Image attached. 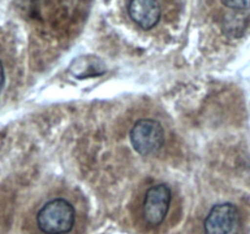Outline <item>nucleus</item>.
<instances>
[{
	"label": "nucleus",
	"mask_w": 250,
	"mask_h": 234,
	"mask_svg": "<svg viewBox=\"0 0 250 234\" xmlns=\"http://www.w3.org/2000/svg\"><path fill=\"white\" fill-rule=\"evenodd\" d=\"M77 207L72 200L53 196L36 212L34 223L41 234H71L77 226Z\"/></svg>",
	"instance_id": "f257e3e1"
},
{
	"label": "nucleus",
	"mask_w": 250,
	"mask_h": 234,
	"mask_svg": "<svg viewBox=\"0 0 250 234\" xmlns=\"http://www.w3.org/2000/svg\"><path fill=\"white\" fill-rule=\"evenodd\" d=\"M172 202V190L165 183H158L144 193L141 205V217L149 228H158L165 222Z\"/></svg>",
	"instance_id": "f03ea898"
},
{
	"label": "nucleus",
	"mask_w": 250,
	"mask_h": 234,
	"mask_svg": "<svg viewBox=\"0 0 250 234\" xmlns=\"http://www.w3.org/2000/svg\"><path fill=\"white\" fill-rule=\"evenodd\" d=\"M129 139L137 153L148 156L158 153L164 146L165 129L158 119L141 118L131 128Z\"/></svg>",
	"instance_id": "7ed1b4c3"
},
{
	"label": "nucleus",
	"mask_w": 250,
	"mask_h": 234,
	"mask_svg": "<svg viewBox=\"0 0 250 234\" xmlns=\"http://www.w3.org/2000/svg\"><path fill=\"white\" fill-rule=\"evenodd\" d=\"M238 222V210L231 202L217 204L204 219L205 234H229Z\"/></svg>",
	"instance_id": "20e7f679"
},
{
	"label": "nucleus",
	"mask_w": 250,
	"mask_h": 234,
	"mask_svg": "<svg viewBox=\"0 0 250 234\" xmlns=\"http://www.w3.org/2000/svg\"><path fill=\"white\" fill-rule=\"evenodd\" d=\"M128 14L134 23L148 31L160 21V2L159 0H129Z\"/></svg>",
	"instance_id": "39448f33"
},
{
	"label": "nucleus",
	"mask_w": 250,
	"mask_h": 234,
	"mask_svg": "<svg viewBox=\"0 0 250 234\" xmlns=\"http://www.w3.org/2000/svg\"><path fill=\"white\" fill-rule=\"evenodd\" d=\"M222 4L234 11H247L250 9V0H222Z\"/></svg>",
	"instance_id": "423d86ee"
},
{
	"label": "nucleus",
	"mask_w": 250,
	"mask_h": 234,
	"mask_svg": "<svg viewBox=\"0 0 250 234\" xmlns=\"http://www.w3.org/2000/svg\"><path fill=\"white\" fill-rule=\"evenodd\" d=\"M4 85H5V70H4V65H2L1 60H0V93H1Z\"/></svg>",
	"instance_id": "0eeeda50"
}]
</instances>
